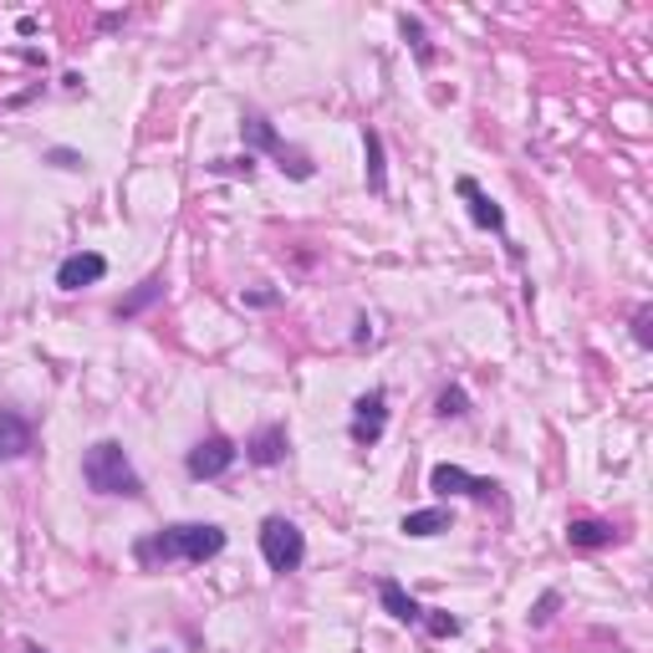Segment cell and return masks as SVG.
Listing matches in <instances>:
<instances>
[{
  "label": "cell",
  "mask_w": 653,
  "mask_h": 653,
  "mask_svg": "<svg viewBox=\"0 0 653 653\" xmlns=\"http://www.w3.org/2000/svg\"><path fill=\"white\" fill-rule=\"evenodd\" d=\"M225 551V531L215 521H185V526H164L154 536H143L133 546L139 567H158V561H210Z\"/></svg>",
  "instance_id": "cell-1"
},
{
  "label": "cell",
  "mask_w": 653,
  "mask_h": 653,
  "mask_svg": "<svg viewBox=\"0 0 653 653\" xmlns=\"http://www.w3.org/2000/svg\"><path fill=\"white\" fill-rule=\"evenodd\" d=\"M82 480H87L93 496H128V500L143 496L139 470H133V460H128L118 439H97L93 450L82 454Z\"/></svg>",
  "instance_id": "cell-2"
},
{
  "label": "cell",
  "mask_w": 653,
  "mask_h": 653,
  "mask_svg": "<svg viewBox=\"0 0 653 653\" xmlns=\"http://www.w3.org/2000/svg\"><path fill=\"white\" fill-rule=\"evenodd\" d=\"M240 139H246V154H250V149H261V154H271L281 164V174H292V179H311V158L281 139L261 112H246V118H240Z\"/></svg>",
  "instance_id": "cell-3"
},
{
  "label": "cell",
  "mask_w": 653,
  "mask_h": 653,
  "mask_svg": "<svg viewBox=\"0 0 653 653\" xmlns=\"http://www.w3.org/2000/svg\"><path fill=\"white\" fill-rule=\"evenodd\" d=\"M261 557L271 572H296L301 561H307V536H301V526L296 521H286V515H265L261 521Z\"/></svg>",
  "instance_id": "cell-4"
},
{
  "label": "cell",
  "mask_w": 653,
  "mask_h": 653,
  "mask_svg": "<svg viewBox=\"0 0 653 653\" xmlns=\"http://www.w3.org/2000/svg\"><path fill=\"white\" fill-rule=\"evenodd\" d=\"M383 429H389V393L368 389L358 404H353V444L373 450L378 439H383Z\"/></svg>",
  "instance_id": "cell-5"
},
{
  "label": "cell",
  "mask_w": 653,
  "mask_h": 653,
  "mask_svg": "<svg viewBox=\"0 0 653 653\" xmlns=\"http://www.w3.org/2000/svg\"><path fill=\"white\" fill-rule=\"evenodd\" d=\"M429 490L435 496H475V500H500V480H480L460 465H435L429 470Z\"/></svg>",
  "instance_id": "cell-6"
},
{
  "label": "cell",
  "mask_w": 653,
  "mask_h": 653,
  "mask_svg": "<svg viewBox=\"0 0 653 653\" xmlns=\"http://www.w3.org/2000/svg\"><path fill=\"white\" fill-rule=\"evenodd\" d=\"M235 444L225 435H210V439H200L194 450H189V460H185V470H189V480H219L225 470L235 465Z\"/></svg>",
  "instance_id": "cell-7"
},
{
  "label": "cell",
  "mask_w": 653,
  "mask_h": 653,
  "mask_svg": "<svg viewBox=\"0 0 653 653\" xmlns=\"http://www.w3.org/2000/svg\"><path fill=\"white\" fill-rule=\"evenodd\" d=\"M108 276V261L97 256V250H78V256H67L57 265V286L62 292H82V286H97V281Z\"/></svg>",
  "instance_id": "cell-8"
},
{
  "label": "cell",
  "mask_w": 653,
  "mask_h": 653,
  "mask_svg": "<svg viewBox=\"0 0 653 653\" xmlns=\"http://www.w3.org/2000/svg\"><path fill=\"white\" fill-rule=\"evenodd\" d=\"M286 450H292L286 424H265V429H256V435H250L246 460H250V465H261V470H271V465H281V460H286Z\"/></svg>",
  "instance_id": "cell-9"
},
{
  "label": "cell",
  "mask_w": 653,
  "mask_h": 653,
  "mask_svg": "<svg viewBox=\"0 0 653 653\" xmlns=\"http://www.w3.org/2000/svg\"><path fill=\"white\" fill-rule=\"evenodd\" d=\"M36 450V429L32 419H21L16 408H0V460H21Z\"/></svg>",
  "instance_id": "cell-10"
},
{
  "label": "cell",
  "mask_w": 653,
  "mask_h": 653,
  "mask_svg": "<svg viewBox=\"0 0 653 653\" xmlns=\"http://www.w3.org/2000/svg\"><path fill=\"white\" fill-rule=\"evenodd\" d=\"M460 200H470V219H475V225H480V230H496V235H506V210H500L496 200H490V194H485L480 185H475V179H460Z\"/></svg>",
  "instance_id": "cell-11"
},
{
  "label": "cell",
  "mask_w": 653,
  "mask_h": 653,
  "mask_svg": "<svg viewBox=\"0 0 653 653\" xmlns=\"http://www.w3.org/2000/svg\"><path fill=\"white\" fill-rule=\"evenodd\" d=\"M567 542H572L577 551H597V546L618 542V531H613V521H592V515H582V521H567Z\"/></svg>",
  "instance_id": "cell-12"
},
{
  "label": "cell",
  "mask_w": 653,
  "mask_h": 653,
  "mask_svg": "<svg viewBox=\"0 0 653 653\" xmlns=\"http://www.w3.org/2000/svg\"><path fill=\"white\" fill-rule=\"evenodd\" d=\"M378 597H383V607H389L399 622H408V628H419V622H424V603H414V597H408V592L399 587L393 577H383V582H378Z\"/></svg>",
  "instance_id": "cell-13"
},
{
  "label": "cell",
  "mask_w": 653,
  "mask_h": 653,
  "mask_svg": "<svg viewBox=\"0 0 653 653\" xmlns=\"http://www.w3.org/2000/svg\"><path fill=\"white\" fill-rule=\"evenodd\" d=\"M454 526V511L450 506H429V511H408L404 515V536H439V531H450Z\"/></svg>",
  "instance_id": "cell-14"
},
{
  "label": "cell",
  "mask_w": 653,
  "mask_h": 653,
  "mask_svg": "<svg viewBox=\"0 0 653 653\" xmlns=\"http://www.w3.org/2000/svg\"><path fill=\"white\" fill-rule=\"evenodd\" d=\"M158 296H164V276H149V281H139V292H133V296H123V301L112 307V317H118V322H128V317H139V311H149V307H154Z\"/></svg>",
  "instance_id": "cell-15"
},
{
  "label": "cell",
  "mask_w": 653,
  "mask_h": 653,
  "mask_svg": "<svg viewBox=\"0 0 653 653\" xmlns=\"http://www.w3.org/2000/svg\"><path fill=\"white\" fill-rule=\"evenodd\" d=\"M363 149H368V189L383 194L389 189V179H383V139H378L373 128H363Z\"/></svg>",
  "instance_id": "cell-16"
},
{
  "label": "cell",
  "mask_w": 653,
  "mask_h": 653,
  "mask_svg": "<svg viewBox=\"0 0 653 653\" xmlns=\"http://www.w3.org/2000/svg\"><path fill=\"white\" fill-rule=\"evenodd\" d=\"M419 628H429V638H454V633H460V618H450L444 607H424Z\"/></svg>",
  "instance_id": "cell-17"
},
{
  "label": "cell",
  "mask_w": 653,
  "mask_h": 653,
  "mask_svg": "<svg viewBox=\"0 0 653 653\" xmlns=\"http://www.w3.org/2000/svg\"><path fill=\"white\" fill-rule=\"evenodd\" d=\"M435 414H439V419H465V414H470V399H465V389H444V393H439Z\"/></svg>",
  "instance_id": "cell-18"
},
{
  "label": "cell",
  "mask_w": 653,
  "mask_h": 653,
  "mask_svg": "<svg viewBox=\"0 0 653 653\" xmlns=\"http://www.w3.org/2000/svg\"><path fill=\"white\" fill-rule=\"evenodd\" d=\"M399 26H404V41H408V47L419 51V62H429L435 51H429V41H424V26H419V21H414V16H404V21H399Z\"/></svg>",
  "instance_id": "cell-19"
},
{
  "label": "cell",
  "mask_w": 653,
  "mask_h": 653,
  "mask_svg": "<svg viewBox=\"0 0 653 653\" xmlns=\"http://www.w3.org/2000/svg\"><path fill=\"white\" fill-rule=\"evenodd\" d=\"M215 169L219 174H246V179H250V174H256V154H246V158H215Z\"/></svg>",
  "instance_id": "cell-20"
},
{
  "label": "cell",
  "mask_w": 653,
  "mask_h": 653,
  "mask_svg": "<svg viewBox=\"0 0 653 653\" xmlns=\"http://www.w3.org/2000/svg\"><path fill=\"white\" fill-rule=\"evenodd\" d=\"M649 322H653V307H638V317H633V337H638V347H653Z\"/></svg>",
  "instance_id": "cell-21"
},
{
  "label": "cell",
  "mask_w": 653,
  "mask_h": 653,
  "mask_svg": "<svg viewBox=\"0 0 653 653\" xmlns=\"http://www.w3.org/2000/svg\"><path fill=\"white\" fill-rule=\"evenodd\" d=\"M557 603H561V597H557V592H546V597H542V603H536V607H531V622H536V628H542V622H551V613H557Z\"/></svg>",
  "instance_id": "cell-22"
},
{
  "label": "cell",
  "mask_w": 653,
  "mask_h": 653,
  "mask_svg": "<svg viewBox=\"0 0 653 653\" xmlns=\"http://www.w3.org/2000/svg\"><path fill=\"white\" fill-rule=\"evenodd\" d=\"M47 158L57 164V169H82V164H87V158L72 154V149H47Z\"/></svg>",
  "instance_id": "cell-23"
},
{
  "label": "cell",
  "mask_w": 653,
  "mask_h": 653,
  "mask_svg": "<svg viewBox=\"0 0 653 653\" xmlns=\"http://www.w3.org/2000/svg\"><path fill=\"white\" fill-rule=\"evenodd\" d=\"M353 343H373V326H368V317H363V322H358V332H353Z\"/></svg>",
  "instance_id": "cell-24"
},
{
  "label": "cell",
  "mask_w": 653,
  "mask_h": 653,
  "mask_svg": "<svg viewBox=\"0 0 653 653\" xmlns=\"http://www.w3.org/2000/svg\"><path fill=\"white\" fill-rule=\"evenodd\" d=\"M26 653H47V649H41V643H26Z\"/></svg>",
  "instance_id": "cell-25"
},
{
  "label": "cell",
  "mask_w": 653,
  "mask_h": 653,
  "mask_svg": "<svg viewBox=\"0 0 653 653\" xmlns=\"http://www.w3.org/2000/svg\"><path fill=\"white\" fill-rule=\"evenodd\" d=\"M158 653H164V649H158Z\"/></svg>",
  "instance_id": "cell-26"
}]
</instances>
